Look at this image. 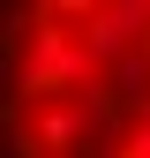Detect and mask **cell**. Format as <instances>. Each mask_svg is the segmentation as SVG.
Masks as SVG:
<instances>
[{
    "instance_id": "obj_1",
    "label": "cell",
    "mask_w": 150,
    "mask_h": 158,
    "mask_svg": "<svg viewBox=\"0 0 150 158\" xmlns=\"http://www.w3.org/2000/svg\"><path fill=\"white\" fill-rule=\"evenodd\" d=\"M0 158H150V0H0Z\"/></svg>"
}]
</instances>
